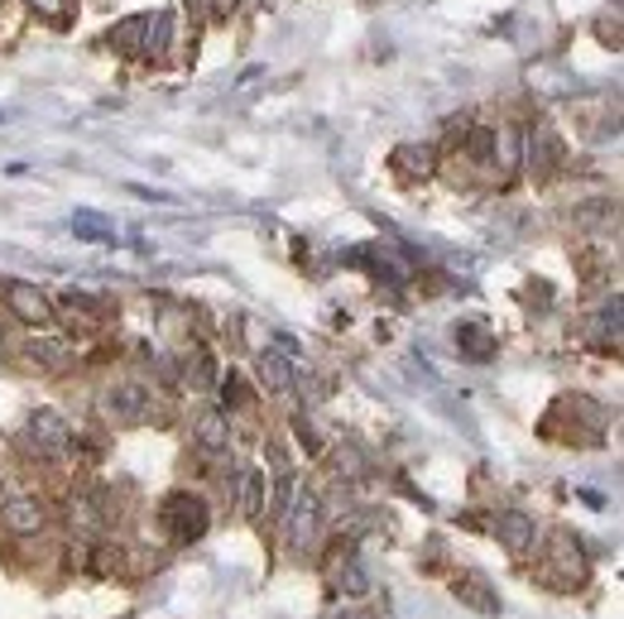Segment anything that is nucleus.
<instances>
[{
	"mask_svg": "<svg viewBox=\"0 0 624 619\" xmlns=\"http://www.w3.org/2000/svg\"><path fill=\"white\" fill-rule=\"evenodd\" d=\"M159 524L164 533L178 543V548H188V543H197V538H207V528H212V509L202 495H188V490H173L168 500L159 504Z\"/></svg>",
	"mask_w": 624,
	"mask_h": 619,
	"instance_id": "f257e3e1",
	"label": "nucleus"
},
{
	"mask_svg": "<svg viewBox=\"0 0 624 619\" xmlns=\"http://www.w3.org/2000/svg\"><path fill=\"white\" fill-rule=\"evenodd\" d=\"M538 572H543L552 591H581L586 576H591V562H586L581 543H576L572 533H557L543 548V567H538Z\"/></svg>",
	"mask_w": 624,
	"mask_h": 619,
	"instance_id": "f03ea898",
	"label": "nucleus"
},
{
	"mask_svg": "<svg viewBox=\"0 0 624 619\" xmlns=\"http://www.w3.org/2000/svg\"><path fill=\"white\" fill-rule=\"evenodd\" d=\"M24 442H29L39 456H63L72 447V428L58 408H34L29 422H24Z\"/></svg>",
	"mask_w": 624,
	"mask_h": 619,
	"instance_id": "7ed1b4c3",
	"label": "nucleus"
},
{
	"mask_svg": "<svg viewBox=\"0 0 624 619\" xmlns=\"http://www.w3.org/2000/svg\"><path fill=\"white\" fill-rule=\"evenodd\" d=\"M5 308L15 312L20 322H29V326L53 322V298H48L39 284H24V278H10V284H5Z\"/></svg>",
	"mask_w": 624,
	"mask_h": 619,
	"instance_id": "20e7f679",
	"label": "nucleus"
},
{
	"mask_svg": "<svg viewBox=\"0 0 624 619\" xmlns=\"http://www.w3.org/2000/svg\"><path fill=\"white\" fill-rule=\"evenodd\" d=\"M284 524H288V538H293V548H308V543L317 538V528H322V500H317L312 490H293Z\"/></svg>",
	"mask_w": 624,
	"mask_h": 619,
	"instance_id": "39448f33",
	"label": "nucleus"
},
{
	"mask_svg": "<svg viewBox=\"0 0 624 619\" xmlns=\"http://www.w3.org/2000/svg\"><path fill=\"white\" fill-rule=\"evenodd\" d=\"M101 408L111 413L116 422H144L154 413V394L144 390V384H116V390H106Z\"/></svg>",
	"mask_w": 624,
	"mask_h": 619,
	"instance_id": "423d86ee",
	"label": "nucleus"
},
{
	"mask_svg": "<svg viewBox=\"0 0 624 619\" xmlns=\"http://www.w3.org/2000/svg\"><path fill=\"white\" fill-rule=\"evenodd\" d=\"M44 500L39 495H10L5 504H0V524H5V533H15V538H29V533L44 528Z\"/></svg>",
	"mask_w": 624,
	"mask_h": 619,
	"instance_id": "0eeeda50",
	"label": "nucleus"
},
{
	"mask_svg": "<svg viewBox=\"0 0 624 619\" xmlns=\"http://www.w3.org/2000/svg\"><path fill=\"white\" fill-rule=\"evenodd\" d=\"M389 168L404 183H423V178L437 174V144H399L389 154Z\"/></svg>",
	"mask_w": 624,
	"mask_h": 619,
	"instance_id": "6e6552de",
	"label": "nucleus"
},
{
	"mask_svg": "<svg viewBox=\"0 0 624 619\" xmlns=\"http://www.w3.org/2000/svg\"><path fill=\"white\" fill-rule=\"evenodd\" d=\"M519 159H524L519 130H514V126H500V130H490V159H485V164H495V174H500V188H509V183H514V174H519Z\"/></svg>",
	"mask_w": 624,
	"mask_h": 619,
	"instance_id": "1a4fd4ad",
	"label": "nucleus"
},
{
	"mask_svg": "<svg viewBox=\"0 0 624 619\" xmlns=\"http://www.w3.org/2000/svg\"><path fill=\"white\" fill-rule=\"evenodd\" d=\"M624 302L620 294L610 302H600V312L591 318V326H586V342H591V350H600V356H610V350H620V326H624Z\"/></svg>",
	"mask_w": 624,
	"mask_h": 619,
	"instance_id": "9d476101",
	"label": "nucleus"
},
{
	"mask_svg": "<svg viewBox=\"0 0 624 619\" xmlns=\"http://www.w3.org/2000/svg\"><path fill=\"white\" fill-rule=\"evenodd\" d=\"M24 360H29L34 370H68L72 360H77V350H72L68 336H29V342H24Z\"/></svg>",
	"mask_w": 624,
	"mask_h": 619,
	"instance_id": "9b49d317",
	"label": "nucleus"
},
{
	"mask_svg": "<svg viewBox=\"0 0 624 619\" xmlns=\"http://www.w3.org/2000/svg\"><path fill=\"white\" fill-rule=\"evenodd\" d=\"M452 596L461 600V605H471V610L480 615H500V596H495V586H490L480 572H461L452 581Z\"/></svg>",
	"mask_w": 624,
	"mask_h": 619,
	"instance_id": "f8f14e48",
	"label": "nucleus"
},
{
	"mask_svg": "<svg viewBox=\"0 0 624 619\" xmlns=\"http://www.w3.org/2000/svg\"><path fill=\"white\" fill-rule=\"evenodd\" d=\"M495 538L509 552H528L538 543V528H533V519H528L524 509H504V514L495 519Z\"/></svg>",
	"mask_w": 624,
	"mask_h": 619,
	"instance_id": "ddd939ff",
	"label": "nucleus"
},
{
	"mask_svg": "<svg viewBox=\"0 0 624 619\" xmlns=\"http://www.w3.org/2000/svg\"><path fill=\"white\" fill-rule=\"evenodd\" d=\"M192 437H197L202 452H226V447H231V418H226L221 408H207L192 422Z\"/></svg>",
	"mask_w": 624,
	"mask_h": 619,
	"instance_id": "4468645a",
	"label": "nucleus"
},
{
	"mask_svg": "<svg viewBox=\"0 0 624 619\" xmlns=\"http://www.w3.org/2000/svg\"><path fill=\"white\" fill-rule=\"evenodd\" d=\"M524 159H528V168H533L538 178H548L552 168L562 164V140L552 135V126H538V130H533V144H528Z\"/></svg>",
	"mask_w": 624,
	"mask_h": 619,
	"instance_id": "2eb2a0df",
	"label": "nucleus"
},
{
	"mask_svg": "<svg viewBox=\"0 0 624 619\" xmlns=\"http://www.w3.org/2000/svg\"><path fill=\"white\" fill-rule=\"evenodd\" d=\"M144 39H149V15H130L106 34V44H111L116 53H125V58H144Z\"/></svg>",
	"mask_w": 624,
	"mask_h": 619,
	"instance_id": "dca6fc26",
	"label": "nucleus"
},
{
	"mask_svg": "<svg viewBox=\"0 0 624 619\" xmlns=\"http://www.w3.org/2000/svg\"><path fill=\"white\" fill-rule=\"evenodd\" d=\"M260 384L269 394H288L293 390V360L279 356V350H264L260 356Z\"/></svg>",
	"mask_w": 624,
	"mask_h": 619,
	"instance_id": "f3484780",
	"label": "nucleus"
},
{
	"mask_svg": "<svg viewBox=\"0 0 624 619\" xmlns=\"http://www.w3.org/2000/svg\"><path fill=\"white\" fill-rule=\"evenodd\" d=\"M456 346H461L466 360L495 356V336H490V326H480V322H456Z\"/></svg>",
	"mask_w": 624,
	"mask_h": 619,
	"instance_id": "a211bd4d",
	"label": "nucleus"
},
{
	"mask_svg": "<svg viewBox=\"0 0 624 619\" xmlns=\"http://www.w3.org/2000/svg\"><path fill=\"white\" fill-rule=\"evenodd\" d=\"M240 509H245V519L264 514V476H260V466L240 471Z\"/></svg>",
	"mask_w": 624,
	"mask_h": 619,
	"instance_id": "6ab92c4d",
	"label": "nucleus"
},
{
	"mask_svg": "<svg viewBox=\"0 0 624 619\" xmlns=\"http://www.w3.org/2000/svg\"><path fill=\"white\" fill-rule=\"evenodd\" d=\"M336 591H341V596H365L370 591V572L356 562V552L346 557V567H336Z\"/></svg>",
	"mask_w": 624,
	"mask_h": 619,
	"instance_id": "aec40b11",
	"label": "nucleus"
},
{
	"mask_svg": "<svg viewBox=\"0 0 624 619\" xmlns=\"http://www.w3.org/2000/svg\"><path fill=\"white\" fill-rule=\"evenodd\" d=\"M72 230H77L82 240H116V226L106 222V216H96V212H77L72 216Z\"/></svg>",
	"mask_w": 624,
	"mask_h": 619,
	"instance_id": "412c9836",
	"label": "nucleus"
},
{
	"mask_svg": "<svg viewBox=\"0 0 624 619\" xmlns=\"http://www.w3.org/2000/svg\"><path fill=\"white\" fill-rule=\"evenodd\" d=\"M72 524L87 533L101 528V504H96V495H72Z\"/></svg>",
	"mask_w": 624,
	"mask_h": 619,
	"instance_id": "4be33fe9",
	"label": "nucleus"
},
{
	"mask_svg": "<svg viewBox=\"0 0 624 619\" xmlns=\"http://www.w3.org/2000/svg\"><path fill=\"white\" fill-rule=\"evenodd\" d=\"M168 29H173V20L164 15H149V39H144V58H164V48H168Z\"/></svg>",
	"mask_w": 624,
	"mask_h": 619,
	"instance_id": "5701e85b",
	"label": "nucleus"
},
{
	"mask_svg": "<svg viewBox=\"0 0 624 619\" xmlns=\"http://www.w3.org/2000/svg\"><path fill=\"white\" fill-rule=\"evenodd\" d=\"M212 380H216V374H212V356H207V350H192V360H188V384H192V390H207Z\"/></svg>",
	"mask_w": 624,
	"mask_h": 619,
	"instance_id": "b1692460",
	"label": "nucleus"
},
{
	"mask_svg": "<svg viewBox=\"0 0 624 619\" xmlns=\"http://www.w3.org/2000/svg\"><path fill=\"white\" fill-rule=\"evenodd\" d=\"M221 404H226V408H245V404H250L245 380H240V374H221Z\"/></svg>",
	"mask_w": 624,
	"mask_h": 619,
	"instance_id": "393cba45",
	"label": "nucleus"
},
{
	"mask_svg": "<svg viewBox=\"0 0 624 619\" xmlns=\"http://www.w3.org/2000/svg\"><path fill=\"white\" fill-rule=\"evenodd\" d=\"M63 308H72V312H87V318H101V312H106V302H101V298H92V294H63Z\"/></svg>",
	"mask_w": 624,
	"mask_h": 619,
	"instance_id": "a878e982",
	"label": "nucleus"
},
{
	"mask_svg": "<svg viewBox=\"0 0 624 619\" xmlns=\"http://www.w3.org/2000/svg\"><path fill=\"white\" fill-rule=\"evenodd\" d=\"M34 15H44L48 24H68V0H29Z\"/></svg>",
	"mask_w": 624,
	"mask_h": 619,
	"instance_id": "bb28decb",
	"label": "nucleus"
},
{
	"mask_svg": "<svg viewBox=\"0 0 624 619\" xmlns=\"http://www.w3.org/2000/svg\"><path fill=\"white\" fill-rule=\"evenodd\" d=\"M240 10V0H207V20L212 24H226Z\"/></svg>",
	"mask_w": 624,
	"mask_h": 619,
	"instance_id": "cd10ccee",
	"label": "nucleus"
},
{
	"mask_svg": "<svg viewBox=\"0 0 624 619\" xmlns=\"http://www.w3.org/2000/svg\"><path fill=\"white\" fill-rule=\"evenodd\" d=\"M298 437H303V447H308V452H322V437H317V428H312V422H308V413H303V418H298Z\"/></svg>",
	"mask_w": 624,
	"mask_h": 619,
	"instance_id": "c85d7f7f",
	"label": "nucleus"
},
{
	"mask_svg": "<svg viewBox=\"0 0 624 619\" xmlns=\"http://www.w3.org/2000/svg\"><path fill=\"white\" fill-rule=\"evenodd\" d=\"M183 5H188L192 20H207V0H183Z\"/></svg>",
	"mask_w": 624,
	"mask_h": 619,
	"instance_id": "c756f323",
	"label": "nucleus"
},
{
	"mask_svg": "<svg viewBox=\"0 0 624 619\" xmlns=\"http://www.w3.org/2000/svg\"><path fill=\"white\" fill-rule=\"evenodd\" d=\"M0 5H5V0H0Z\"/></svg>",
	"mask_w": 624,
	"mask_h": 619,
	"instance_id": "7c9ffc66",
	"label": "nucleus"
}]
</instances>
